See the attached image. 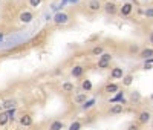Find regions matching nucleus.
<instances>
[{
  "mask_svg": "<svg viewBox=\"0 0 153 130\" xmlns=\"http://www.w3.org/2000/svg\"><path fill=\"white\" fill-rule=\"evenodd\" d=\"M86 8L89 12L92 14H95V12H100V11L103 9V3H101V0H89L86 5Z\"/></svg>",
  "mask_w": 153,
  "mask_h": 130,
  "instance_id": "f257e3e1",
  "label": "nucleus"
},
{
  "mask_svg": "<svg viewBox=\"0 0 153 130\" xmlns=\"http://www.w3.org/2000/svg\"><path fill=\"white\" fill-rule=\"evenodd\" d=\"M103 9H104V12L107 14V15H115V14H118V9H119V6L115 2H106L104 5H103Z\"/></svg>",
  "mask_w": 153,
  "mask_h": 130,
  "instance_id": "f03ea898",
  "label": "nucleus"
},
{
  "mask_svg": "<svg viewBox=\"0 0 153 130\" xmlns=\"http://www.w3.org/2000/svg\"><path fill=\"white\" fill-rule=\"evenodd\" d=\"M69 20H70V17L66 12H57L54 15V23L55 25H66V23H69Z\"/></svg>",
  "mask_w": 153,
  "mask_h": 130,
  "instance_id": "7ed1b4c3",
  "label": "nucleus"
},
{
  "mask_svg": "<svg viewBox=\"0 0 153 130\" xmlns=\"http://www.w3.org/2000/svg\"><path fill=\"white\" fill-rule=\"evenodd\" d=\"M19 20L21 23H31V21L34 20V14H32L31 11H21L20 15H19Z\"/></svg>",
  "mask_w": 153,
  "mask_h": 130,
  "instance_id": "20e7f679",
  "label": "nucleus"
},
{
  "mask_svg": "<svg viewBox=\"0 0 153 130\" xmlns=\"http://www.w3.org/2000/svg\"><path fill=\"white\" fill-rule=\"evenodd\" d=\"M152 121V113L149 110H143L138 115V124H147Z\"/></svg>",
  "mask_w": 153,
  "mask_h": 130,
  "instance_id": "39448f33",
  "label": "nucleus"
},
{
  "mask_svg": "<svg viewBox=\"0 0 153 130\" xmlns=\"http://www.w3.org/2000/svg\"><path fill=\"white\" fill-rule=\"evenodd\" d=\"M132 11H133V5L127 2V3H124L123 6L118 9V12L121 14L123 17H127V15H130V14H132Z\"/></svg>",
  "mask_w": 153,
  "mask_h": 130,
  "instance_id": "423d86ee",
  "label": "nucleus"
},
{
  "mask_svg": "<svg viewBox=\"0 0 153 130\" xmlns=\"http://www.w3.org/2000/svg\"><path fill=\"white\" fill-rule=\"evenodd\" d=\"M32 116L29 115V113H23V115L20 116V126L21 127H31L32 126Z\"/></svg>",
  "mask_w": 153,
  "mask_h": 130,
  "instance_id": "0eeeda50",
  "label": "nucleus"
},
{
  "mask_svg": "<svg viewBox=\"0 0 153 130\" xmlns=\"http://www.w3.org/2000/svg\"><path fill=\"white\" fill-rule=\"evenodd\" d=\"M124 77V69L123 67H113L112 70H110V78L112 80H121Z\"/></svg>",
  "mask_w": 153,
  "mask_h": 130,
  "instance_id": "6e6552de",
  "label": "nucleus"
},
{
  "mask_svg": "<svg viewBox=\"0 0 153 130\" xmlns=\"http://www.w3.org/2000/svg\"><path fill=\"white\" fill-rule=\"evenodd\" d=\"M138 57L141 60H147V58H152L153 57V47H144V49H141Z\"/></svg>",
  "mask_w": 153,
  "mask_h": 130,
  "instance_id": "1a4fd4ad",
  "label": "nucleus"
},
{
  "mask_svg": "<svg viewBox=\"0 0 153 130\" xmlns=\"http://www.w3.org/2000/svg\"><path fill=\"white\" fill-rule=\"evenodd\" d=\"M123 112H124V104H119V102L110 106V109H109L110 115H119V113H123Z\"/></svg>",
  "mask_w": 153,
  "mask_h": 130,
  "instance_id": "9d476101",
  "label": "nucleus"
},
{
  "mask_svg": "<svg viewBox=\"0 0 153 130\" xmlns=\"http://www.w3.org/2000/svg\"><path fill=\"white\" fill-rule=\"evenodd\" d=\"M119 92V86L115 83H107L104 86V94H118Z\"/></svg>",
  "mask_w": 153,
  "mask_h": 130,
  "instance_id": "9b49d317",
  "label": "nucleus"
},
{
  "mask_svg": "<svg viewBox=\"0 0 153 130\" xmlns=\"http://www.w3.org/2000/svg\"><path fill=\"white\" fill-rule=\"evenodd\" d=\"M84 74V67L83 66H74L72 70H70V75H72L74 78H81Z\"/></svg>",
  "mask_w": 153,
  "mask_h": 130,
  "instance_id": "f8f14e48",
  "label": "nucleus"
},
{
  "mask_svg": "<svg viewBox=\"0 0 153 130\" xmlns=\"http://www.w3.org/2000/svg\"><path fill=\"white\" fill-rule=\"evenodd\" d=\"M2 107H3V109H6V110L15 109V107H17V101H15V100H6V101L2 102Z\"/></svg>",
  "mask_w": 153,
  "mask_h": 130,
  "instance_id": "ddd939ff",
  "label": "nucleus"
},
{
  "mask_svg": "<svg viewBox=\"0 0 153 130\" xmlns=\"http://www.w3.org/2000/svg\"><path fill=\"white\" fill-rule=\"evenodd\" d=\"M74 89H75V86H74L72 81H64V83L61 84V90L66 92V94H69V92H74Z\"/></svg>",
  "mask_w": 153,
  "mask_h": 130,
  "instance_id": "4468645a",
  "label": "nucleus"
},
{
  "mask_svg": "<svg viewBox=\"0 0 153 130\" xmlns=\"http://www.w3.org/2000/svg\"><path fill=\"white\" fill-rule=\"evenodd\" d=\"M121 80H123V84L125 86V87H129V86L133 83V75L132 74H124V77Z\"/></svg>",
  "mask_w": 153,
  "mask_h": 130,
  "instance_id": "2eb2a0df",
  "label": "nucleus"
},
{
  "mask_svg": "<svg viewBox=\"0 0 153 130\" xmlns=\"http://www.w3.org/2000/svg\"><path fill=\"white\" fill-rule=\"evenodd\" d=\"M64 124L63 121H52L51 126H49V130H63Z\"/></svg>",
  "mask_w": 153,
  "mask_h": 130,
  "instance_id": "dca6fc26",
  "label": "nucleus"
},
{
  "mask_svg": "<svg viewBox=\"0 0 153 130\" xmlns=\"http://www.w3.org/2000/svg\"><path fill=\"white\" fill-rule=\"evenodd\" d=\"M74 101L76 102V104H83L84 101H87V94H78L74 96Z\"/></svg>",
  "mask_w": 153,
  "mask_h": 130,
  "instance_id": "f3484780",
  "label": "nucleus"
},
{
  "mask_svg": "<svg viewBox=\"0 0 153 130\" xmlns=\"http://www.w3.org/2000/svg\"><path fill=\"white\" fill-rule=\"evenodd\" d=\"M9 122V118L6 115V112H0V127H5Z\"/></svg>",
  "mask_w": 153,
  "mask_h": 130,
  "instance_id": "a211bd4d",
  "label": "nucleus"
},
{
  "mask_svg": "<svg viewBox=\"0 0 153 130\" xmlns=\"http://www.w3.org/2000/svg\"><path fill=\"white\" fill-rule=\"evenodd\" d=\"M94 104H95V100H94V98H92V100H87V101H84L83 104H81V109H83V110H89Z\"/></svg>",
  "mask_w": 153,
  "mask_h": 130,
  "instance_id": "6ab92c4d",
  "label": "nucleus"
},
{
  "mask_svg": "<svg viewBox=\"0 0 153 130\" xmlns=\"http://www.w3.org/2000/svg\"><path fill=\"white\" fill-rule=\"evenodd\" d=\"M81 87H83L84 92H90L92 90V81L90 80H84L83 83H81Z\"/></svg>",
  "mask_w": 153,
  "mask_h": 130,
  "instance_id": "aec40b11",
  "label": "nucleus"
},
{
  "mask_svg": "<svg viewBox=\"0 0 153 130\" xmlns=\"http://www.w3.org/2000/svg\"><path fill=\"white\" fill-rule=\"evenodd\" d=\"M112 54H109V52H104V54H101V55H100V60L101 61H106V63H110L112 61Z\"/></svg>",
  "mask_w": 153,
  "mask_h": 130,
  "instance_id": "412c9836",
  "label": "nucleus"
},
{
  "mask_svg": "<svg viewBox=\"0 0 153 130\" xmlns=\"http://www.w3.org/2000/svg\"><path fill=\"white\" fill-rule=\"evenodd\" d=\"M90 52H92V55H101V54H104V47L103 46H95Z\"/></svg>",
  "mask_w": 153,
  "mask_h": 130,
  "instance_id": "4be33fe9",
  "label": "nucleus"
},
{
  "mask_svg": "<svg viewBox=\"0 0 153 130\" xmlns=\"http://www.w3.org/2000/svg\"><path fill=\"white\" fill-rule=\"evenodd\" d=\"M81 127H83V124H81L80 121H74L69 126V130H81Z\"/></svg>",
  "mask_w": 153,
  "mask_h": 130,
  "instance_id": "5701e85b",
  "label": "nucleus"
},
{
  "mask_svg": "<svg viewBox=\"0 0 153 130\" xmlns=\"http://www.w3.org/2000/svg\"><path fill=\"white\" fill-rule=\"evenodd\" d=\"M144 15H145L147 19H153V6H145Z\"/></svg>",
  "mask_w": 153,
  "mask_h": 130,
  "instance_id": "b1692460",
  "label": "nucleus"
},
{
  "mask_svg": "<svg viewBox=\"0 0 153 130\" xmlns=\"http://www.w3.org/2000/svg\"><path fill=\"white\" fill-rule=\"evenodd\" d=\"M141 100V95H139V92H132L130 94V101H135V102H138Z\"/></svg>",
  "mask_w": 153,
  "mask_h": 130,
  "instance_id": "393cba45",
  "label": "nucleus"
},
{
  "mask_svg": "<svg viewBox=\"0 0 153 130\" xmlns=\"http://www.w3.org/2000/svg\"><path fill=\"white\" fill-rule=\"evenodd\" d=\"M41 5V0H29V6L31 8H38Z\"/></svg>",
  "mask_w": 153,
  "mask_h": 130,
  "instance_id": "a878e982",
  "label": "nucleus"
},
{
  "mask_svg": "<svg viewBox=\"0 0 153 130\" xmlns=\"http://www.w3.org/2000/svg\"><path fill=\"white\" fill-rule=\"evenodd\" d=\"M129 52L130 54H139V46L138 45H132L129 47Z\"/></svg>",
  "mask_w": 153,
  "mask_h": 130,
  "instance_id": "bb28decb",
  "label": "nucleus"
},
{
  "mask_svg": "<svg viewBox=\"0 0 153 130\" xmlns=\"http://www.w3.org/2000/svg\"><path fill=\"white\" fill-rule=\"evenodd\" d=\"M109 66H110V63H106V61L98 60V67H100V69H107Z\"/></svg>",
  "mask_w": 153,
  "mask_h": 130,
  "instance_id": "cd10ccee",
  "label": "nucleus"
},
{
  "mask_svg": "<svg viewBox=\"0 0 153 130\" xmlns=\"http://www.w3.org/2000/svg\"><path fill=\"white\" fill-rule=\"evenodd\" d=\"M15 109H17V107H15ZM15 109H9V110H6V115H8V118H9V121H11V120H14Z\"/></svg>",
  "mask_w": 153,
  "mask_h": 130,
  "instance_id": "c85d7f7f",
  "label": "nucleus"
},
{
  "mask_svg": "<svg viewBox=\"0 0 153 130\" xmlns=\"http://www.w3.org/2000/svg\"><path fill=\"white\" fill-rule=\"evenodd\" d=\"M127 130H139V124H135V122H132L130 126L127 127Z\"/></svg>",
  "mask_w": 153,
  "mask_h": 130,
  "instance_id": "c756f323",
  "label": "nucleus"
},
{
  "mask_svg": "<svg viewBox=\"0 0 153 130\" xmlns=\"http://www.w3.org/2000/svg\"><path fill=\"white\" fill-rule=\"evenodd\" d=\"M145 61V64H152V66H153V57L152 58H147V60H144Z\"/></svg>",
  "mask_w": 153,
  "mask_h": 130,
  "instance_id": "7c9ffc66",
  "label": "nucleus"
},
{
  "mask_svg": "<svg viewBox=\"0 0 153 130\" xmlns=\"http://www.w3.org/2000/svg\"><path fill=\"white\" fill-rule=\"evenodd\" d=\"M149 41H150V45H153V31L150 32V35H149Z\"/></svg>",
  "mask_w": 153,
  "mask_h": 130,
  "instance_id": "2f4dec72",
  "label": "nucleus"
},
{
  "mask_svg": "<svg viewBox=\"0 0 153 130\" xmlns=\"http://www.w3.org/2000/svg\"><path fill=\"white\" fill-rule=\"evenodd\" d=\"M3 37H5V34H3V32H0V41L3 40Z\"/></svg>",
  "mask_w": 153,
  "mask_h": 130,
  "instance_id": "473e14b6",
  "label": "nucleus"
},
{
  "mask_svg": "<svg viewBox=\"0 0 153 130\" xmlns=\"http://www.w3.org/2000/svg\"><path fill=\"white\" fill-rule=\"evenodd\" d=\"M152 100H153V95H152Z\"/></svg>",
  "mask_w": 153,
  "mask_h": 130,
  "instance_id": "72a5a7b5",
  "label": "nucleus"
},
{
  "mask_svg": "<svg viewBox=\"0 0 153 130\" xmlns=\"http://www.w3.org/2000/svg\"><path fill=\"white\" fill-rule=\"evenodd\" d=\"M152 126H153V122H152Z\"/></svg>",
  "mask_w": 153,
  "mask_h": 130,
  "instance_id": "f704fd0d",
  "label": "nucleus"
}]
</instances>
